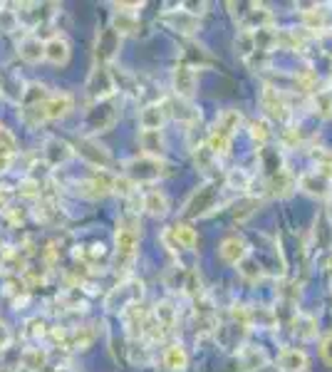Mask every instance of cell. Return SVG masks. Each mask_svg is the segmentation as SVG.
I'll return each mask as SVG.
<instances>
[{"mask_svg":"<svg viewBox=\"0 0 332 372\" xmlns=\"http://www.w3.org/2000/svg\"><path fill=\"white\" fill-rule=\"evenodd\" d=\"M238 127H241V112L238 110H223L221 115H218L216 124H213L211 134H208V141H206L208 149H211L216 156L228 154L233 134H236Z\"/></svg>","mask_w":332,"mask_h":372,"instance_id":"6da1fadb","label":"cell"},{"mask_svg":"<svg viewBox=\"0 0 332 372\" xmlns=\"http://www.w3.org/2000/svg\"><path fill=\"white\" fill-rule=\"evenodd\" d=\"M117 266L121 263V268H129L131 261L136 256V243H139V221L134 216H124L117 226Z\"/></svg>","mask_w":332,"mask_h":372,"instance_id":"7a4b0ae2","label":"cell"},{"mask_svg":"<svg viewBox=\"0 0 332 372\" xmlns=\"http://www.w3.org/2000/svg\"><path fill=\"white\" fill-rule=\"evenodd\" d=\"M164 174V161L159 156H136L126 164V176L134 184H146V181H156Z\"/></svg>","mask_w":332,"mask_h":372,"instance_id":"3957f363","label":"cell"},{"mask_svg":"<svg viewBox=\"0 0 332 372\" xmlns=\"http://www.w3.org/2000/svg\"><path fill=\"white\" fill-rule=\"evenodd\" d=\"M87 97L95 102H107V97L114 95L117 90V82H114V75H112L107 67L97 65L95 70L90 72V77H87Z\"/></svg>","mask_w":332,"mask_h":372,"instance_id":"277c9868","label":"cell"},{"mask_svg":"<svg viewBox=\"0 0 332 372\" xmlns=\"http://www.w3.org/2000/svg\"><path fill=\"white\" fill-rule=\"evenodd\" d=\"M213 204H216V186L203 184L191 194V199L186 202L184 214H186V216H206V214L213 209Z\"/></svg>","mask_w":332,"mask_h":372,"instance_id":"5b68a950","label":"cell"},{"mask_svg":"<svg viewBox=\"0 0 332 372\" xmlns=\"http://www.w3.org/2000/svg\"><path fill=\"white\" fill-rule=\"evenodd\" d=\"M161 241H164V246H169V251H182V248L196 246L198 236L189 223H177V226H172L169 231H164Z\"/></svg>","mask_w":332,"mask_h":372,"instance_id":"8992f818","label":"cell"},{"mask_svg":"<svg viewBox=\"0 0 332 372\" xmlns=\"http://www.w3.org/2000/svg\"><path fill=\"white\" fill-rule=\"evenodd\" d=\"M77 151H80L82 159L90 161V164L97 166V169H107V166L112 164L109 149H105V146H102L100 141H95V139H80Z\"/></svg>","mask_w":332,"mask_h":372,"instance_id":"52a82bcc","label":"cell"},{"mask_svg":"<svg viewBox=\"0 0 332 372\" xmlns=\"http://www.w3.org/2000/svg\"><path fill=\"white\" fill-rule=\"evenodd\" d=\"M261 107L266 110V115L271 120H287V105L283 100V95L273 85H266L261 90Z\"/></svg>","mask_w":332,"mask_h":372,"instance_id":"ba28073f","label":"cell"},{"mask_svg":"<svg viewBox=\"0 0 332 372\" xmlns=\"http://www.w3.org/2000/svg\"><path fill=\"white\" fill-rule=\"evenodd\" d=\"M174 92L179 95V100H191L196 95V70L189 65H177L174 70Z\"/></svg>","mask_w":332,"mask_h":372,"instance_id":"9c48e42d","label":"cell"},{"mask_svg":"<svg viewBox=\"0 0 332 372\" xmlns=\"http://www.w3.org/2000/svg\"><path fill=\"white\" fill-rule=\"evenodd\" d=\"M218 256H221V261L228 263V266H238V263H243L248 258L246 241H243V238H238V236L226 238V241L218 246Z\"/></svg>","mask_w":332,"mask_h":372,"instance_id":"30bf717a","label":"cell"},{"mask_svg":"<svg viewBox=\"0 0 332 372\" xmlns=\"http://www.w3.org/2000/svg\"><path fill=\"white\" fill-rule=\"evenodd\" d=\"M114 122H117V112L109 102H97L95 110H90V115H87V127H92L95 132L109 129Z\"/></svg>","mask_w":332,"mask_h":372,"instance_id":"8fae6325","label":"cell"},{"mask_svg":"<svg viewBox=\"0 0 332 372\" xmlns=\"http://www.w3.org/2000/svg\"><path fill=\"white\" fill-rule=\"evenodd\" d=\"M166 122V107L164 102H154V105H146L139 115V127L141 132H161Z\"/></svg>","mask_w":332,"mask_h":372,"instance_id":"7c38bea8","label":"cell"},{"mask_svg":"<svg viewBox=\"0 0 332 372\" xmlns=\"http://www.w3.org/2000/svg\"><path fill=\"white\" fill-rule=\"evenodd\" d=\"M119 45H121V37L117 35L112 28H105V30L97 35V50H95V55H97V60L100 62H107V60H112V57L117 55V50H119Z\"/></svg>","mask_w":332,"mask_h":372,"instance_id":"4fadbf2b","label":"cell"},{"mask_svg":"<svg viewBox=\"0 0 332 372\" xmlns=\"http://www.w3.org/2000/svg\"><path fill=\"white\" fill-rule=\"evenodd\" d=\"M278 370L280 372H305L307 355L297 347H283L278 355Z\"/></svg>","mask_w":332,"mask_h":372,"instance_id":"5bb4252c","label":"cell"},{"mask_svg":"<svg viewBox=\"0 0 332 372\" xmlns=\"http://www.w3.org/2000/svg\"><path fill=\"white\" fill-rule=\"evenodd\" d=\"M161 21L166 23V25L172 28V30H179V33H186V35H194V33L201 28V23H198L196 16H191V13L186 11H174V13H166Z\"/></svg>","mask_w":332,"mask_h":372,"instance_id":"9a60e30c","label":"cell"},{"mask_svg":"<svg viewBox=\"0 0 332 372\" xmlns=\"http://www.w3.org/2000/svg\"><path fill=\"white\" fill-rule=\"evenodd\" d=\"M45 60H50L52 65H67L70 62V42L67 37L55 35L45 42Z\"/></svg>","mask_w":332,"mask_h":372,"instance_id":"2e32d148","label":"cell"},{"mask_svg":"<svg viewBox=\"0 0 332 372\" xmlns=\"http://www.w3.org/2000/svg\"><path fill=\"white\" fill-rule=\"evenodd\" d=\"M18 55L25 62H30V65H35V62L45 60V42L35 35H25L18 42Z\"/></svg>","mask_w":332,"mask_h":372,"instance_id":"e0dca14e","label":"cell"},{"mask_svg":"<svg viewBox=\"0 0 332 372\" xmlns=\"http://www.w3.org/2000/svg\"><path fill=\"white\" fill-rule=\"evenodd\" d=\"M45 110V120H62L65 115H70L72 110V97L67 92H60V95H50L42 105Z\"/></svg>","mask_w":332,"mask_h":372,"instance_id":"ac0fdd59","label":"cell"},{"mask_svg":"<svg viewBox=\"0 0 332 372\" xmlns=\"http://www.w3.org/2000/svg\"><path fill=\"white\" fill-rule=\"evenodd\" d=\"M300 189L310 197H327V189H330V179L320 171H310V174L300 176Z\"/></svg>","mask_w":332,"mask_h":372,"instance_id":"d6986e66","label":"cell"},{"mask_svg":"<svg viewBox=\"0 0 332 372\" xmlns=\"http://www.w3.org/2000/svg\"><path fill=\"white\" fill-rule=\"evenodd\" d=\"M151 318H154L156 325L161 327V332H169V330H174V325H177L179 313H177V308H174V303L161 301V303H156L154 315H151Z\"/></svg>","mask_w":332,"mask_h":372,"instance_id":"ffe728a7","label":"cell"},{"mask_svg":"<svg viewBox=\"0 0 332 372\" xmlns=\"http://www.w3.org/2000/svg\"><path fill=\"white\" fill-rule=\"evenodd\" d=\"M112 30L117 33V35H131V33L139 30V18H136L134 11H119L114 13V18H112Z\"/></svg>","mask_w":332,"mask_h":372,"instance_id":"44dd1931","label":"cell"},{"mask_svg":"<svg viewBox=\"0 0 332 372\" xmlns=\"http://www.w3.org/2000/svg\"><path fill=\"white\" fill-rule=\"evenodd\" d=\"M141 207H144L151 216L159 219V216H166V211H169V199H166V194L159 192V189H151V192H146L144 199H141Z\"/></svg>","mask_w":332,"mask_h":372,"instance_id":"7402d4cb","label":"cell"},{"mask_svg":"<svg viewBox=\"0 0 332 372\" xmlns=\"http://www.w3.org/2000/svg\"><path fill=\"white\" fill-rule=\"evenodd\" d=\"M164 367H169L172 372H184L189 367V355L184 350V345L174 342L164 350Z\"/></svg>","mask_w":332,"mask_h":372,"instance_id":"603a6c76","label":"cell"},{"mask_svg":"<svg viewBox=\"0 0 332 372\" xmlns=\"http://www.w3.org/2000/svg\"><path fill=\"white\" fill-rule=\"evenodd\" d=\"M72 156V149L67 141L62 139H47L45 141V159L50 161L52 166L62 164V161H67Z\"/></svg>","mask_w":332,"mask_h":372,"instance_id":"cb8c5ba5","label":"cell"},{"mask_svg":"<svg viewBox=\"0 0 332 372\" xmlns=\"http://www.w3.org/2000/svg\"><path fill=\"white\" fill-rule=\"evenodd\" d=\"M241 362L246 370H253V372H261L266 367L268 357L261 347H243L241 350Z\"/></svg>","mask_w":332,"mask_h":372,"instance_id":"d4e9b609","label":"cell"},{"mask_svg":"<svg viewBox=\"0 0 332 372\" xmlns=\"http://www.w3.org/2000/svg\"><path fill=\"white\" fill-rule=\"evenodd\" d=\"M325 25H327V16L322 8H312V11L302 13V28H305V30L325 33Z\"/></svg>","mask_w":332,"mask_h":372,"instance_id":"484cf974","label":"cell"},{"mask_svg":"<svg viewBox=\"0 0 332 372\" xmlns=\"http://www.w3.org/2000/svg\"><path fill=\"white\" fill-rule=\"evenodd\" d=\"M141 149L146 156H159L164 151V136L161 132H141Z\"/></svg>","mask_w":332,"mask_h":372,"instance_id":"4316f807","label":"cell"},{"mask_svg":"<svg viewBox=\"0 0 332 372\" xmlns=\"http://www.w3.org/2000/svg\"><path fill=\"white\" fill-rule=\"evenodd\" d=\"M20 362H23V367H28V370H42L47 362V355H45V350H40V347H28V350H23Z\"/></svg>","mask_w":332,"mask_h":372,"instance_id":"83f0119b","label":"cell"},{"mask_svg":"<svg viewBox=\"0 0 332 372\" xmlns=\"http://www.w3.org/2000/svg\"><path fill=\"white\" fill-rule=\"evenodd\" d=\"M13 149H16V139H13V134L0 129V171H6L8 166H11Z\"/></svg>","mask_w":332,"mask_h":372,"instance_id":"f1b7e54d","label":"cell"},{"mask_svg":"<svg viewBox=\"0 0 332 372\" xmlns=\"http://www.w3.org/2000/svg\"><path fill=\"white\" fill-rule=\"evenodd\" d=\"M295 335L302 340H312L317 335V320L312 315H297L295 318Z\"/></svg>","mask_w":332,"mask_h":372,"instance_id":"f546056e","label":"cell"},{"mask_svg":"<svg viewBox=\"0 0 332 372\" xmlns=\"http://www.w3.org/2000/svg\"><path fill=\"white\" fill-rule=\"evenodd\" d=\"M216 159H218V156L213 154L211 149H208V144L194 146V161H196V166H198L201 171H211L213 164H216Z\"/></svg>","mask_w":332,"mask_h":372,"instance_id":"4dcf8cb0","label":"cell"},{"mask_svg":"<svg viewBox=\"0 0 332 372\" xmlns=\"http://www.w3.org/2000/svg\"><path fill=\"white\" fill-rule=\"evenodd\" d=\"M92 340H95V330H92V325L77 327V330L72 332V347H75V350H85Z\"/></svg>","mask_w":332,"mask_h":372,"instance_id":"1f68e13d","label":"cell"},{"mask_svg":"<svg viewBox=\"0 0 332 372\" xmlns=\"http://www.w3.org/2000/svg\"><path fill=\"white\" fill-rule=\"evenodd\" d=\"M238 266H241V276L246 278V281L256 283V281H261V278H263V268L258 266L256 261H251V258H246V261L238 263Z\"/></svg>","mask_w":332,"mask_h":372,"instance_id":"d6a6232c","label":"cell"},{"mask_svg":"<svg viewBox=\"0 0 332 372\" xmlns=\"http://www.w3.org/2000/svg\"><path fill=\"white\" fill-rule=\"evenodd\" d=\"M184 288L191 298H201L203 291H201V278H198L196 271H189L186 273V281H184Z\"/></svg>","mask_w":332,"mask_h":372,"instance_id":"836d02e7","label":"cell"},{"mask_svg":"<svg viewBox=\"0 0 332 372\" xmlns=\"http://www.w3.org/2000/svg\"><path fill=\"white\" fill-rule=\"evenodd\" d=\"M315 107L322 117H330L332 115V95L330 92H317L315 97Z\"/></svg>","mask_w":332,"mask_h":372,"instance_id":"e575fe53","label":"cell"},{"mask_svg":"<svg viewBox=\"0 0 332 372\" xmlns=\"http://www.w3.org/2000/svg\"><path fill=\"white\" fill-rule=\"evenodd\" d=\"M251 134L256 136V139L263 144V141H266L268 136H271V132H268V122H266V120H256V122L251 124Z\"/></svg>","mask_w":332,"mask_h":372,"instance_id":"d590c367","label":"cell"},{"mask_svg":"<svg viewBox=\"0 0 332 372\" xmlns=\"http://www.w3.org/2000/svg\"><path fill=\"white\" fill-rule=\"evenodd\" d=\"M228 186H231V189H238V186H241V189H248V176L243 174L241 169L231 171V174H228Z\"/></svg>","mask_w":332,"mask_h":372,"instance_id":"8d00e7d4","label":"cell"},{"mask_svg":"<svg viewBox=\"0 0 332 372\" xmlns=\"http://www.w3.org/2000/svg\"><path fill=\"white\" fill-rule=\"evenodd\" d=\"M256 207H258V202L256 199H251V202H246L241 209H236V221H246V219L256 211Z\"/></svg>","mask_w":332,"mask_h":372,"instance_id":"74e56055","label":"cell"},{"mask_svg":"<svg viewBox=\"0 0 332 372\" xmlns=\"http://www.w3.org/2000/svg\"><path fill=\"white\" fill-rule=\"evenodd\" d=\"M320 352H322V360H325L327 365L332 367V332H330V335L322 337V342H320Z\"/></svg>","mask_w":332,"mask_h":372,"instance_id":"f35d334b","label":"cell"},{"mask_svg":"<svg viewBox=\"0 0 332 372\" xmlns=\"http://www.w3.org/2000/svg\"><path fill=\"white\" fill-rule=\"evenodd\" d=\"M317 42H320V50L332 57V30L320 33V35H317Z\"/></svg>","mask_w":332,"mask_h":372,"instance_id":"ab89813d","label":"cell"},{"mask_svg":"<svg viewBox=\"0 0 332 372\" xmlns=\"http://www.w3.org/2000/svg\"><path fill=\"white\" fill-rule=\"evenodd\" d=\"M57 372H72V370H70V367H60Z\"/></svg>","mask_w":332,"mask_h":372,"instance_id":"60d3db41","label":"cell"}]
</instances>
